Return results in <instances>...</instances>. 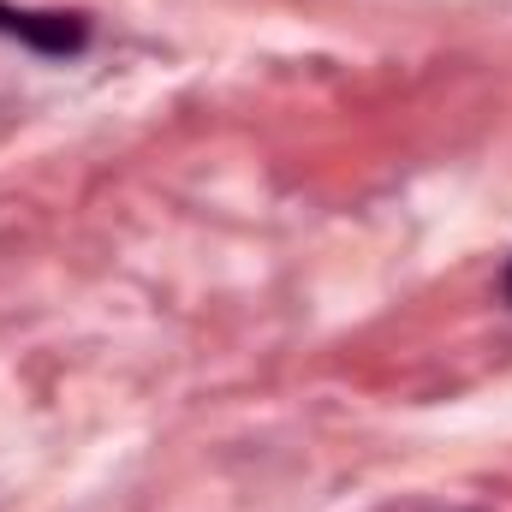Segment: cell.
<instances>
[{
    "label": "cell",
    "instance_id": "1",
    "mask_svg": "<svg viewBox=\"0 0 512 512\" xmlns=\"http://www.w3.org/2000/svg\"><path fill=\"white\" fill-rule=\"evenodd\" d=\"M0 36L30 48L36 60H78L96 42V24H90V12H72V6H12V0H0Z\"/></svg>",
    "mask_w": 512,
    "mask_h": 512
},
{
    "label": "cell",
    "instance_id": "2",
    "mask_svg": "<svg viewBox=\"0 0 512 512\" xmlns=\"http://www.w3.org/2000/svg\"><path fill=\"white\" fill-rule=\"evenodd\" d=\"M501 298L512 304V262H507V274H501Z\"/></svg>",
    "mask_w": 512,
    "mask_h": 512
}]
</instances>
